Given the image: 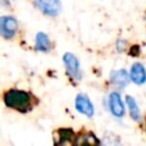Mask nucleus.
Masks as SVG:
<instances>
[{
    "mask_svg": "<svg viewBox=\"0 0 146 146\" xmlns=\"http://www.w3.org/2000/svg\"><path fill=\"white\" fill-rule=\"evenodd\" d=\"M125 102H127V105H128V108H129V113H130L131 119L133 121L139 122L141 120V114H140V111H139V107H138L136 100L133 99V97L127 96L125 97Z\"/></svg>",
    "mask_w": 146,
    "mask_h": 146,
    "instance_id": "obj_10",
    "label": "nucleus"
},
{
    "mask_svg": "<svg viewBox=\"0 0 146 146\" xmlns=\"http://www.w3.org/2000/svg\"><path fill=\"white\" fill-rule=\"evenodd\" d=\"M35 49L38 51L48 52L50 50V40L43 32H39L35 35Z\"/></svg>",
    "mask_w": 146,
    "mask_h": 146,
    "instance_id": "obj_9",
    "label": "nucleus"
},
{
    "mask_svg": "<svg viewBox=\"0 0 146 146\" xmlns=\"http://www.w3.org/2000/svg\"><path fill=\"white\" fill-rule=\"evenodd\" d=\"M110 81L112 84L119 88H124L129 83V74L125 70H117L113 71L110 75Z\"/></svg>",
    "mask_w": 146,
    "mask_h": 146,
    "instance_id": "obj_7",
    "label": "nucleus"
},
{
    "mask_svg": "<svg viewBox=\"0 0 146 146\" xmlns=\"http://www.w3.org/2000/svg\"><path fill=\"white\" fill-rule=\"evenodd\" d=\"M138 52H139V48H138L137 46H133V47L131 48V50H130V54H131V56H136Z\"/></svg>",
    "mask_w": 146,
    "mask_h": 146,
    "instance_id": "obj_13",
    "label": "nucleus"
},
{
    "mask_svg": "<svg viewBox=\"0 0 146 146\" xmlns=\"http://www.w3.org/2000/svg\"><path fill=\"white\" fill-rule=\"evenodd\" d=\"M5 104L17 111H26L31 104V96L22 90H8L3 96Z\"/></svg>",
    "mask_w": 146,
    "mask_h": 146,
    "instance_id": "obj_1",
    "label": "nucleus"
},
{
    "mask_svg": "<svg viewBox=\"0 0 146 146\" xmlns=\"http://www.w3.org/2000/svg\"><path fill=\"white\" fill-rule=\"evenodd\" d=\"M75 108L79 113L84 114L88 117H91L94 115V105L90 102L89 97L84 94H79L75 98Z\"/></svg>",
    "mask_w": 146,
    "mask_h": 146,
    "instance_id": "obj_5",
    "label": "nucleus"
},
{
    "mask_svg": "<svg viewBox=\"0 0 146 146\" xmlns=\"http://www.w3.org/2000/svg\"><path fill=\"white\" fill-rule=\"evenodd\" d=\"M58 137L60 138L59 144H63V143H66L67 140H70L72 137H74V132L71 129H59Z\"/></svg>",
    "mask_w": 146,
    "mask_h": 146,
    "instance_id": "obj_11",
    "label": "nucleus"
},
{
    "mask_svg": "<svg viewBox=\"0 0 146 146\" xmlns=\"http://www.w3.org/2000/svg\"><path fill=\"white\" fill-rule=\"evenodd\" d=\"M79 143H81V144H91L92 145V144H99V140L95 137L94 133H87V135L83 136V140H81Z\"/></svg>",
    "mask_w": 146,
    "mask_h": 146,
    "instance_id": "obj_12",
    "label": "nucleus"
},
{
    "mask_svg": "<svg viewBox=\"0 0 146 146\" xmlns=\"http://www.w3.org/2000/svg\"><path fill=\"white\" fill-rule=\"evenodd\" d=\"M108 104H110L111 113H112L114 116H116V117H122V116L124 115V105H123V102H122L121 96H120L119 92H116V91L111 92Z\"/></svg>",
    "mask_w": 146,
    "mask_h": 146,
    "instance_id": "obj_6",
    "label": "nucleus"
},
{
    "mask_svg": "<svg viewBox=\"0 0 146 146\" xmlns=\"http://www.w3.org/2000/svg\"><path fill=\"white\" fill-rule=\"evenodd\" d=\"M63 62L64 65L66 67V71L68 73V75L73 79V80H80L82 74H81V70H80V64L78 58L71 54V52H66L63 56Z\"/></svg>",
    "mask_w": 146,
    "mask_h": 146,
    "instance_id": "obj_2",
    "label": "nucleus"
},
{
    "mask_svg": "<svg viewBox=\"0 0 146 146\" xmlns=\"http://www.w3.org/2000/svg\"><path fill=\"white\" fill-rule=\"evenodd\" d=\"M35 6L46 15L57 16L62 10L59 0H35Z\"/></svg>",
    "mask_w": 146,
    "mask_h": 146,
    "instance_id": "obj_4",
    "label": "nucleus"
},
{
    "mask_svg": "<svg viewBox=\"0 0 146 146\" xmlns=\"http://www.w3.org/2000/svg\"><path fill=\"white\" fill-rule=\"evenodd\" d=\"M18 27L16 18L13 16H2L0 18V33L5 39L13 38Z\"/></svg>",
    "mask_w": 146,
    "mask_h": 146,
    "instance_id": "obj_3",
    "label": "nucleus"
},
{
    "mask_svg": "<svg viewBox=\"0 0 146 146\" xmlns=\"http://www.w3.org/2000/svg\"><path fill=\"white\" fill-rule=\"evenodd\" d=\"M130 79L136 84L145 83V81H146V70H145V67L139 63L133 64L131 66V70H130Z\"/></svg>",
    "mask_w": 146,
    "mask_h": 146,
    "instance_id": "obj_8",
    "label": "nucleus"
}]
</instances>
